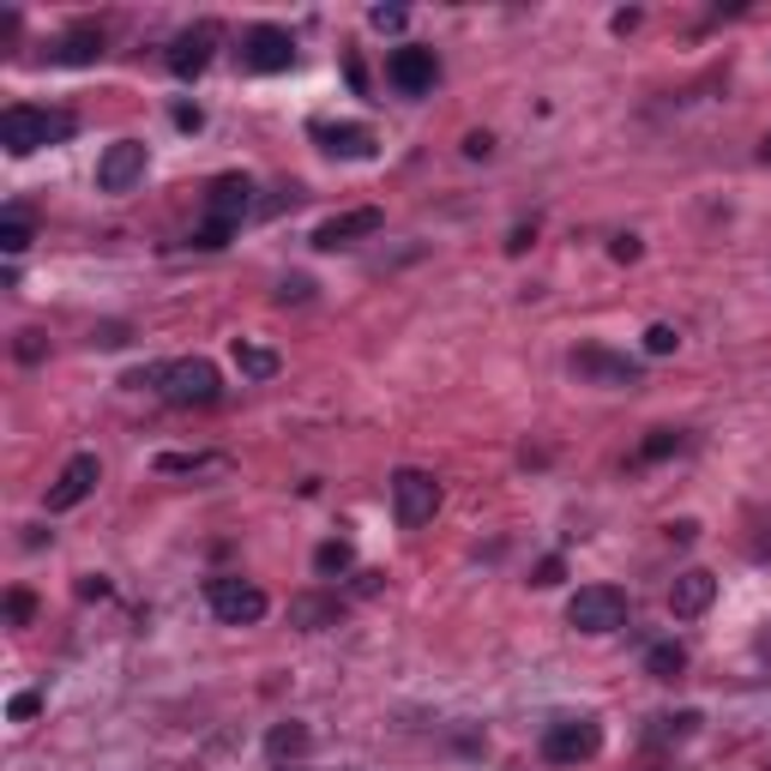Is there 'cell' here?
<instances>
[{"instance_id": "cell-10", "label": "cell", "mask_w": 771, "mask_h": 771, "mask_svg": "<svg viewBox=\"0 0 771 771\" xmlns=\"http://www.w3.org/2000/svg\"><path fill=\"white\" fill-rule=\"evenodd\" d=\"M96 482H103V464H96V452H79V459H66V471L54 476V489H49V513H73V506H85Z\"/></svg>"}, {"instance_id": "cell-4", "label": "cell", "mask_w": 771, "mask_h": 771, "mask_svg": "<svg viewBox=\"0 0 771 771\" xmlns=\"http://www.w3.org/2000/svg\"><path fill=\"white\" fill-rule=\"evenodd\" d=\"M567 627L590 633V639H603V633L627 627V590L621 585H585L578 597L567 603Z\"/></svg>"}, {"instance_id": "cell-19", "label": "cell", "mask_w": 771, "mask_h": 771, "mask_svg": "<svg viewBox=\"0 0 771 771\" xmlns=\"http://www.w3.org/2000/svg\"><path fill=\"white\" fill-rule=\"evenodd\" d=\"M350 567H356V548L343 543V536H332V543L313 548V573H320V578H343Z\"/></svg>"}, {"instance_id": "cell-34", "label": "cell", "mask_w": 771, "mask_h": 771, "mask_svg": "<svg viewBox=\"0 0 771 771\" xmlns=\"http://www.w3.org/2000/svg\"><path fill=\"white\" fill-rule=\"evenodd\" d=\"M308 296H313L308 278H284V284H278V301H284V308H289V301H308Z\"/></svg>"}, {"instance_id": "cell-40", "label": "cell", "mask_w": 771, "mask_h": 771, "mask_svg": "<svg viewBox=\"0 0 771 771\" xmlns=\"http://www.w3.org/2000/svg\"><path fill=\"white\" fill-rule=\"evenodd\" d=\"M669 536H675V543H693L699 525H693V518H681V525H669Z\"/></svg>"}, {"instance_id": "cell-21", "label": "cell", "mask_w": 771, "mask_h": 771, "mask_svg": "<svg viewBox=\"0 0 771 771\" xmlns=\"http://www.w3.org/2000/svg\"><path fill=\"white\" fill-rule=\"evenodd\" d=\"M24 247H31V217H24V212H12L7 224H0V254H7V259H19Z\"/></svg>"}, {"instance_id": "cell-5", "label": "cell", "mask_w": 771, "mask_h": 771, "mask_svg": "<svg viewBox=\"0 0 771 771\" xmlns=\"http://www.w3.org/2000/svg\"><path fill=\"white\" fill-rule=\"evenodd\" d=\"M597 753H603V723L597 718L548 723V736H543V760L548 765H585V760H597Z\"/></svg>"}, {"instance_id": "cell-16", "label": "cell", "mask_w": 771, "mask_h": 771, "mask_svg": "<svg viewBox=\"0 0 771 771\" xmlns=\"http://www.w3.org/2000/svg\"><path fill=\"white\" fill-rule=\"evenodd\" d=\"M313 140H320V151H332V157H374V133L356 127V121H320L313 127Z\"/></svg>"}, {"instance_id": "cell-37", "label": "cell", "mask_w": 771, "mask_h": 771, "mask_svg": "<svg viewBox=\"0 0 771 771\" xmlns=\"http://www.w3.org/2000/svg\"><path fill=\"white\" fill-rule=\"evenodd\" d=\"M91 343H103V350H115V343H127V326H96Z\"/></svg>"}, {"instance_id": "cell-3", "label": "cell", "mask_w": 771, "mask_h": 771, "mask_svg": "<svg viewBox=\"0 0 771 771\" xmlns=\"http://www.w3.org/2000/svg\"><path fill=\"white\" fill-rule=\"evenodd\" d=\"M205 603H212V615L224 627H254V621H266V590L254 585V578H236V573H224V578H212L205 585Z\"/></svg>"}, {"instance_id": "cell-24", "label": "cell", "mask_w": 771, "mask_h": 771, "mask_svg": "<svg viewBox=\"0 0 771 771\" xmlns=\"http://www.w3.org/2000/svg\"><path fill=\"white\" fill-rule=\"evenodd\" d=\"M266 748H271V760H284V753H301V748H308V729H301V723H278Z\"/></svg>"}, {"instance_id": "cell-25", "label": "cell", "mask_w": 771, "mask_h": 771, "mask_svg": "<svg viewBox=\"0 0 771 771\" xmlns=\"http://www.w3.org/2000/svg\"><path fill=\"white\" fill-rule=\"evenodd\" d=\"M669 452H681V434H675V429H651V440L639 446V464H657V459H669Z\"/></svg>"}, {"instance_id": "cell-36", "label": "cell", "mask_w": 771, "mask_h": 771, "mask_svg": "<svg viewBox=\"0 0 771 771\" xmlns=\"http://www.w3.org/2000/svg\"><path fill=\"white\" fill-rule=\"evenodd\" d=\"M494 151V133H464V157H489Z\"/></svg>"}, {"instance_id": "cell-41", "label": "cell", "mask_w": 771, "mask_h": 771, "mask_svg": "<svg viewBox=\"0 0 771 771\" xmlns=\"http://www.w3.org/2000/svg\"><path fill=\"white\" fill-rule=\"evenodd\" d=\"M760 157H765V163H771V140H765V145H760Z\"/></svg>"}, {"instance_id": "cell-29", "label": "cell", "mask_w": 771, "mask_h": 771, "mask_svg": "<svg viewBox=\"0 0 771 771\" xmlns=\"http://www.w3.org/2000/svg\"><path fill=\"white\" fill-rule=\"evenodd\" d=\"M561 573H567V567H561V555H548V561H536L531 585H536V590H548V585H561Z\"/></svg>"}, {"instance_id": "cell-32", "label": "cell", "mask_w": 771, "mask_h": 771, "mask_svg": "<svg viewBox=\"0 0 771 771\" xmlns=\"http://www.w3.org/2000/svg\"><path fill=\"white\" fill-rule=\"evenodd\" d=\"M12 350H19V362H43V332H19Z\"/></svg>"}, {"instance_id": "cell-33", "label": "cell", "mask_w": 771, "mask_h": 771, "mask_svg": "<svg viewBox=\"0 0 771 771\" xmlns=\"http://www.w3.org/2000/svg\"><path fill=\"white\" fill-rule=\"evenodd\" d=\"M37 711H43V699H37V693H19V699L7 706V718H12V723H24V718H37Z\"/></svg>"}, {"instance_id": "cell-38", "label": "cell", "mask_w": 771, "mask_h": 771, "mask_svg": "<svg viewBox=\"0 0 771 771\" xmlns=\"http://www.w3.org/2000/svg\"><path fill=\"white\" fill-rule=\"evenodd\" d=\"M531 241H536V224H518L513 236H506V254H525Z\"/></svg>"}, {"instance_id": "cell-27", "label": "cell", "mask_w": 771, "mask_h": 771, "mask_svg": "<svg viewBox=\"0 0 771 771\" xmlns=\"http://www.w3.org/2000/svg\"><path fill=\"white\" fill-rule=\"evenodd\" d=\"M675 343H681V332H675L669 320H657L651 332H645V356H675Z\"/></svg>"}, {"instance_id": "cell-35", "label": "cell", "mask_w": 771, "mask_h": 771, "mask_svg": "<svg viewBox=\"0 0 771 771\" xmlns=\"http://www.w3.org/2000/svg\"><path fill=\"white\" fill-rule=\"evenodd\" d=\"M175 127H182V133H199V127H205L199 103H175Z\"/></svg>"}, {"instance_id": "cell-22", "label": "cell", "mask_w": 771, "mask_h": 771, "mask_svg": "<svg viewBox=\"0 0 771 771\" xmlns=\"http://www.w3.org/2000/svg\"><path fill=\"white\" fill-rule=\"evenodd\" d=\"M651 741H681V736H693L699 729V711H675V718H651Z\"/></svg>"}, {"instance_id": "cell-12", "label": "cell", "mask_w": 771, "mask_h": 771, "mask_svg": "<svg viewBox=\"0 0 771 771\" xmlns=\"http://www.w3.org/2000/svg\"><path fill=\"white\" fill-rule=\"evenodd\" d=\"M374 229H380V212L374 205H356V212L326 217V224L313 229V247H320V254H338V247H356L362 236H374Z\"/></svg>"}, {"instance_id": "cell-31", "label": "cell", "mask_w": 771, "mask_h": 771, "mask_svg": "<svg viewBox=\"0 0 771 771\" xmlns=\"http://www.w3.org/2000/svg\"><path fill=\"white\" fill-rule=\"evenodd\" d=\"M609 254L621 259V266H633V259L645 254V241H639V236H615V241H609Z\"/></svg>"}, {"instance_id": "cell-11", "label": "cell", "mask_w": 771, "mask_h": 771, "mask_svg": "<svg viewBox=\"0 0 771 771\" xmlns=\"http://www.w3.org/2000/svg\"><path fill=\"white\" fill-rule=\"evenodd\" d=\"M212 54H217V24L205 19V24H193V31L175 37L163 61H169V73H175V79H199L205 66H212Z\"/></svg>"}, {"instance_id": "cell-20", "label": "cell", "mask_w": 771, "mask_h": 771, "mask_svg": "<svg viewBox=\"0 0 771 771\" xmlns=\"http://www.w3.org/2000/svg\"><path fill=\"white\" fill-rule=\"evenodd\" d=\"M681 669H687V651L675 639H664V645H651V651H645V675H651V681H675Z\"/></svg>"}, {"instance_id": "cell-6", "label": "cell", "mask_w": 771, "mask_h": 771, "mask_svg": "<svg viewBox=\"0 0 771 771\" xmlns=\"http://www.w3.org/2000/svg\"><path fill=\"white\" fill-rule=\"evenodd\" d=\"M392 513H398V525L404 531H417V525H429V518L440 513V482L429 471H398L392 476Z\"/></svg>"}, {"instance_id": "cell-28", "label": "cell", "mask_w": 771, "mask_h": 771, "mask_svg": "<svg viewBox=\"0 0 771 771\" xmlns=\"http://www.w3.org/2000/svg\"><path fill=\"white\" fill-rule=\"evenodd\" d=\"M31 615H37V597H31V590H7V621H12V627H31Z\"/></svg>"}, {"instance_id": "cell-13", "label": "cell", "mask_w": 771, "mask_h": 771, "mask_svg": "<svg viewBox=\"0 0 771 771\" xmlns=\"http://www.w3.org/2000/svg\"><path fill=\"white\" fill-rule=\"evenodd\" d=\"M711 603H718V578H711L706 567H687L669 585V615H675V621H693V615H706Z\"/></svg>"}, {"instance_id": "cell-1", "label": "cell", "mask_w": 771, "mask_h": 771, "mask_svg": "<svg viewBox=\"0 0 771 771\" xmlns=\"http://www.w3.org/2000/svg\"><path fill=\"white\" fill-rule=\"evenodd\" d=\"M79 121L66 115V109H37V103H12L7 115H0V145L12 151V157H31V151L43 145H61L73 140Z\"/></svg>"}, {"instance_id": "cell-14", "label": "cell", "mask_w": 771, "mask_h": 771, "mask_svg": "<svg viewBox=\"0 0 771 771\" xmlns=\"http://www.w3.org/2000/svg\"><path fill=\"white\" fill-rule=\"evenodd\" d=\"M573 374H578V380H609V386H639V368H633L627 356H609L603 343H585V350H573Z\"/></svg>"}, {"instance_id": "cell-39", "label": "cell", "mask_w": 771, "mask_h": 771, "mask_svg": "<svg viewBox=\"0 0 771 771\" xmlns=\"http://www.w3.org/2000/svg\"><path fill=\"white\" fill-rule=\"evenodd\" d=\"M79 597H85V603L91 597H109V578H85V585H79Z\"/></svg>"}, {"instance_id": "cell-30", "label": "cell", "mask_w": 771, "mask_h": 771, "mask_svg": "<svg viewBox=\"0 0 771 771\" xmlns=\"http://www.w3.org/2000/svg\"><path fill=\"white\" fill-rule=\"evenodd\" d=\"M368 24H374V31H404V7H374Z\"/></svg>"}, {"instance_id": "cell-23", "label": "cell", "mask_w": 771, "mask_h": 771, "mask_svg": "<svg viewBox=\"0 0 771 771\" xmlns=\"http://www.w3.org/2000/svg\"><path fill=\"white\" fill-rule=\"evenodd\" d=\"M236 236V224H224V217H205L199 229H193V247H205V254H217V247H229Z\"/></svg>"}, {"instance_id": "cell-18", "label": "cell", "mask_w": 771, "mask_h": 771, "mask_svg": "<svg viewBox=\"0 0 771 771\" xmlns=\"http://www.w3.org/2000/svg\"><path fill=\"white\" fill-rule=\"evenodd\" d=\"M236 368L247 380H271L278 374V350H266V343H254V338H236Z\"/></svg>"}, {"instance_id": "cell-17", "label": "cell", "mask_w": 771, "mask_h": 771, "mask_svg": "<svg viewBox=\"0 0 771 771\" xmlns=\"http://www.w3.org/2000/svg\"><path fill=\"white\" fill-rule=\"evenodd\" d=\"M54 61H61V66H91V61H103V24H73V31H61V43H54Z\"/></svg>"}, {"instance_id": "cell-9", "label": "cell", "mask_w": 771, "mask_h": 771, "mask_svg": "<svg viewBox=\"0 0 771 771\" xmlns=\"http://www.w3.org/2000/svg\"><path fill=\"white\" fill-rule=\"evenodd\" d=\"M386 79H392V91H398V96H429V91H434V79H440L434 49H417V43L392 49V61H386Z\"/></svg>"}, {"instance_id": "cell-8", "label": "cell", "mask_w": 771, "mask_h": 771, "mask_svg": "<svg viewBox=\"0 0 771 771\" xmlns=\"http://www.w3.org/2000/svg\"><path fill=\"white\" fill-rule=\"evenodd\" d=\"M145 163H151V151L140 140H115L103 157H96V187L103 193H133L145 182Z\"/></svg>"}, {"instance_id": "cell-15", "label": "cell", "mask_w": 771, "mask_h": 771, "mask_svg": "<svg viewBox=\"0 0 771 771\" xmlns=\"http://www.w3.org/2000/svg\"><path fill=\"white\" fill-rule=\"evenodd\" d=\"M247 205H254V182H247V175H217V182L205 187V212L224 217V224H241Z\"/></svg>"}, {"instance_id": "cell-26", "label": "cell", "mask_w": 771, "mask_h": 771, "mask_svg": "<svg viewBox=\"0 0 771 771\" xmlns=\"http://www.w3.org/2000/svg\"><path fill=\"white\" fill-rule=\"evenodd\" d=\"M332 603H320V597H301V603H289V621H301V627H320V621H332Z\"/></svg>"}, {"instance_id": "cell-2", "label": "cell", "mask_w": 771, "mask_h": 771, "mask_svg": "<svg viewBox=\"0 0 771 771\" xmlns=\"http://www.w3.org/2000/svg\"><path fill=\"white\" fill-rule=\"evenodd\" d=\"M157 392L169 398V404H182V410H193V404H217L224 398V374H217L205 356H182V362H163V374H157Z\"/></svg>"}, {"instance_id": "cell-7", "label": "cell", "mask_w": 771, "mask_h": 771, "mask_svg": "<svg viewBox=\"0 0 771 771\" xmlns=\"http://www.w3.org/2000/svg\"><path fill=\"white\" fill-rule=\"evenodd\" d=\"M241 66L247 73H289L296 66V37L284 24H254L241 37Z\"/></svg>"}]
</instances>
